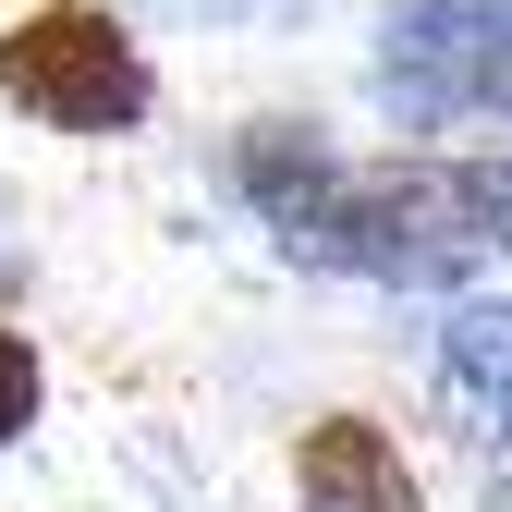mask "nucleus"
Returning <instances> with one entry per match:
<instances>
[{"instance_id": "6", "label": "nucleus", "mask_w": 512, "mask_h": 512, "mask_svg": "<svg viewBox=\"0 0 512 512\" xmlns=\"http://www.w3.org/2000/svg\"><path fill=\"white\" fill-rule=\"evenodd\" d=\"M37 427V342L0 317V439H25Z\"/></svg>"}, {"instance_id": "1", "label": "nucleus", "mask_w": 512, "mask_h": 512, "mask_svg": "<svg viewBox=\"0 0 512 512\" xmlns=\"http://www.w3.org/2000/svg\"><path fill=\"white\" fill-rule=\"evenodd\" d=\"M232 183L305 269L354 281H464L488 256H512V171L500 159H330L293 122H256Z\"/></svg>"}, {"instance_id": "5", "label": "nucleus", "mask_w": 512, "mask_h": 512, "mask_svg": "<svg viewBox=\"0 0 512 512\" xmlns=\"http://www.w3.org/2000/svg\"><path fill=\"white\" fill-rule=\"evenodd\" d=\"M439 378H452V403H476V415L512 439V293L464 305L452 330H439Z\"/></svg>"}, {"instance_id": "3", "label": "nucleus", "mask_w": 512, "mask_h": 512, "mask_svg": "<svg viewBox=\"0 0 512 512\" xmlns=\"http://www.w3.org/2000/svg\"><path fill=\"white\" fill-rule=\"evenodd\" d=\"M378 74L415 110H512V0H391Z\"/></svg>"}, {"instance_id": "2", "label": "nucleus", "mask_w": 512, "mask_h": 512, "mask_svg": "<svg viewBox=\"0 0 512 512\" xmlns=\"http://www.w3.org/2000/svg\"><path fill=\"white\" fill-rule=\"evenodd\" d=\"M0 98L25 122H49V135H135L159 86H147V49L98 0H49V13H25L0 37Z\"/></svg>"}, {"instance_id": "4", "label": "nucleus", "mask_w": 512, "mask_h": 512, "mask_svg": "<svg viewBox=\"0 0 512 512\" xmlns=\"http://www.w3.org/2000/svg\"><path fill=\"white\" fill-rule=\"evenodd\" d=\"M293 512H427L415 464L391 452V427L366 415H317L293 439Z\"/></svg>"}]
</instances>
